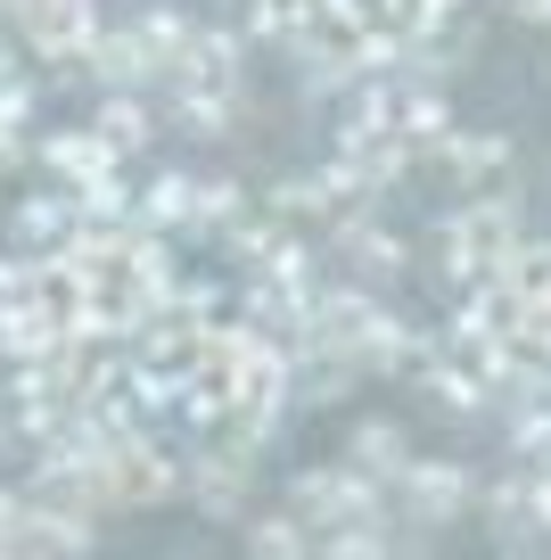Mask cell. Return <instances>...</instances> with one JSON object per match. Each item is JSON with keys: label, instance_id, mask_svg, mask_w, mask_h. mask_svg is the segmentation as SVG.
Instances as JSON below:
<instances>
[{"label": "cell", "instance_id": "obj_1", "mask_svg": "<svg viewBox=\"0 0 551 560\" xmlns=\"http://www.w3.org/2000/svg\"><path fill=\"white\" fill-rule=\"evenodd\" d=\"M289 520H305L313 536H329V527H362V520H379V487H371L362 470H345V462L296 470V487H289Z\"/></svg>", "mask_w": 551, "mask_h": 560}, {"label": "cell", "instance_id": "obj_2", "mask_svg": "<svg viewBox=\"0 0 551 560\" xmlns=\"http://www.w3.org/2000/svg\"><path fill=\"white\" fill-rule=\"evenodd\" d=\"M17 34L34 42V58H50V67H83L91 42L107 34V18H99V0H25Z\"/></svg>", "mask_w": 551, "mask_h": 560}, {"label": "cell", "instance_id": "obj_3", "mask_svg": "<svg viewBox=\"0 0 551 560\" xmlns=\"http://www.w3.org/2000/svg\"><path fill=\"white\" fill-rule=\"evenodd\" d=\"M396 494H403V511H412L420 527H445V520H461V511L478 503V478H469L461 462H403Z\"/></svg>", "mask_w": 551, "mask_h": 560}, {"label": "cell", "instance_id": "obj_4", "mask_svg": "<svg viewBox=\"0 0 551 560\" xmlns=\"http://www.w3.org/2000/svg\"><path fill=\"white\" fill-rule=\"evenodd\" d=\"M34 165L58 182V198L91 190V182H107V174H124V158L107 149L99 132H42V140H34Z\"/></svg>", "mask_w": 551, "mask_h": 560}, {"label": "cell", "instance_id": "obj_5", "mask_svg": "<svg viewBox=\"0 0 551 560\" xmlns=\"http://www.w3.org/2000/svg\"><path fill=\"white\" fill-rule=\"evenodd\" d=\"M107 487H116V503H165V494H181V462H165L149 438H124L107 454Z\"/></svg>", "mask_w": 551, "mask_h": 560}, {"label": "cell", "instance_id": "obj_6", "mask_svg": "<svg viewBox=\"0 0 551 560\" xmlns=\"http://www.w3.org/2000/svg\"><path fill=\"white\" fill-rule=\"evenodd\" d=\"M173 83H181V91H223V100H239V42H231L223 25H198L190 50H181V67H173Z\"/></svg>", "mask_w": 551, "mask_h": 560}, {"label": "cell", "instance_id": "obj_7", "mask_svg": "<svg viewBox=\"0 0 551 560\" xmlns=\"http://www.w3.org/2000/svg\"><path fill=\"white\" fill-rule=\"evenodd\" d=\"M132 223L140 231H198V174H156L149 190H132Z\"/></svg>", "mask_w": 551, "mask_h": 560}, {"label": "cell", "instance_id": "obj_8", "mask_svg": "<svg viewBox=\"0 0 551 560\" xmlns=\"http://www.w3.org/2000/svg\"><path fill=\"white\" fill-rule=\"evenodd\" d=\"M338 247H345V264H354V272H371V280H396L403 272V240L396 231L379 223V214H338Z\"/></svg>", "mask_w": 551, "mask_h": 560}, {"label": "cell", "instance_id": "obj_9", "mask_svg": "<svg viewBox=\"0 0 551 560\" xmlns=\"http://www.w3.org/2000/svg\"><path fill=\"white\" fill-rule=\"evenodd\" d=\"M420 347H429L420 330H403L396 314H379V305H371V322L354 330V347H345V354H354V371H412Z\"/></svg>", "mask_w": 551, "mask_h": 560}, {"label": "cell", "instance_id": "obj_10", "mask_svg": "<svg viewBox=\"0 0 551 560\" xmlns=\"http://www.w3.org/2000/svg\"><path fill=\"white\" fill-rule=\"evenodd\" d=\"M403 462H412V445H403L396 420H354V445H345V470H362L371 487H396Z\"/></svg>", "mask_w": 551, "mask_h": 560}, {"label": "cell", "instance_id": "obj_11", "mask_svg": "<svg viewBox=\"0 0 551 560\" xmlns=\"http://www.w3.org/2000/svg\"><path fill=\"white\" fill-rule=\"evenodd\" d=\"M181 494H190L207 520H231V511H239V494H247V470H239L231 454H214V445H207V454L181 470Z\"/></svg>", "mask_w": 551, "mask_h": 560}, {"label": "cell", "instance_id": "obj_12", "mask_svg": "<svg viewBox=\"0 0 551 560\" xmlns=\"http://www.w3.org/2000/svg\"><path fill=\"white\" fill-rule=\"evenodd\" d=\"M436 158H445L453 182H494L502 165H511V140H502V132H445Z\"/></svg>", "mask_w": 551, "mask_h": 560}, {"label": "cell", "instance_id": "obj_13", "mask_svg": "<svg viewBox=\"0 0 551 560\" xmlns=\"http://www.w3.org/2000/svg\"><path fill=\"white\" fill-rule=\"evenodd\" d=\"M485 503V520H494V536L502 544H527V536H543V511H535V478H502L494 494H478Z\"/></svg>", "mask_w": 551, "mask_h": 560}, {"label": "cell", "instance_id": "obj_14", "mask_svg": "<svg viewBox=\"0 0 551 560\" xmlns=\"http://www.w3.org/2000/svg\"><path fill=\"white\" fill-rule=\"evenodd\" d=\"M313 560H412V544H396L379 520H362V527H329V536H313Z\"/></svg>", "mask_w": 551, "mask_h": 560}, {"label": "cell", "instance_id": "obj_15", "mask_svg": "<svg viewBox=\"0 0 551 560\" xmlns=\"http://www.w3.org/2000/svg\"><path fill=\"white\" fill-rule=\"evenodd\" d=\"M91 132H99L107 149H116V158L132 165L140 149H149V132H156V124H149V107H140V100H99V124H91Z\"/></svg>", "mask_w": 551, "mask_h": 560}, {"label": "cell", "instance_id": "obj_16", "mask_svg": "<svg viewBox=\"0 0 551 560\" xmlns=\"http://www.w3.org/2000/svg\"><path fill=\"white\" fill-rule=\"evenodd\" d=\"M223 240L239 247V264H247V272H272V264L289 256V223H280V214H247V223H231Z\"/></svg>", "mask_w": 551, "mask_h": 560}, {"label": "cell", "instance_id": "obj_17", "mask_svg": "<svg viewBox=\"0 0 551 560\" xmlns=\"http://www.w3.org/2000/svg\"><path fill=\"white\" fill-rule=\"evenodd\" d=\"M247 560H313V527L289 520V511H272V520L247 527Z\"/></svg>", "mask_w": 551, "mask_h": 560}, {"label": "cell", "instance_id": "obj_18", "mask_svg": "<svg viewBox=\"0 0 551 560\" xmlns=\"http://www.w3.org/2000/svg\"><path fill=\"white\" fill-rule=\"evenodd\" d=\"M67 231H74V207H67V198H25V207H17V240L34 247V256L67 247Z\"/></svg>", "mask_w": 551, "mask_h": 560}, {"label": "cell", "instance_id": "obj_19", "mask_svg": "<svg viewBox=\"0 0 551 560\" xmlns=\"http://www.w3.org/2000/svg\"><path fill=\"white\" fill-rule=\"evenodd\" d=\"M231 116H239V100H223V91H181V100H173V124L190 140H214Z\"/></svg>", "mask_w": 551, "mask_h": 560}, {"label": "cell", "instance_id": "obj_20", "mask_svg": "<svg viewBox=\"0 0 551 560\" xmlns=\"http://www.w3.org/2000/svg\"><path fill=\"white\" fill-rule=\"evenodd\" d=\"M25 124H34V83H0V132H25Z\"/></svg>", "mask_w": 551, "mask_h": 560}, {"label": "cell", "instance_id": "obj_21", "mask_svg": "<svg viewBox=\"0 0 551 560\" xmlns=\"http://www.w3.org/2000/svg\"><path fill=\"white\" fill-rule=\"evenodd\" d=\"M17 165H34V140H25V132H0V174H17Z\"/></svg>", "mask_w": 551, "mask_h": 560}, {"label": "cell", "instance_id": "obj_22", "mask_svg": "<svg viewBox=\"0 0 551 560\" xmlns=\"http://www.w3.org/2000/svg\"><path fill=\"white\" fill-rule=\"evenodd\" d=\"M25 511H34V503H25V487H0V527H9V520H25Z\"/></svg>", "mask_w": 551, "mask_h": 560}, {"label": "cell", "instance_id": "obj_23", "mask_svg": "<svg viewBox=\"0 0 551 560\" xmlns=\"http://www.w3.org/2000/svg\"><path fill=\"white\" fill-rule=\"evenodd\" d=\"M518 18H535V25H551V0H511Z\"/></svg>", "mask_w": 551, "mask_h": 560}, {"label": "cell", "instance_id": "obj_24", "mask_svg": "<svg viewBox=\"0 0 551 560\" xmlns=\"http://www.w3.org/2000/svg\"><path fill=\"white\" fill-rule=\"evenodd\" d=\"M9 438H17V429H9V412H0V454H9Z\"/></svg>", "mask_w": 551, "mask_h": 560}]
</instances>
